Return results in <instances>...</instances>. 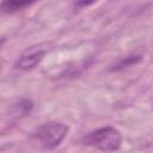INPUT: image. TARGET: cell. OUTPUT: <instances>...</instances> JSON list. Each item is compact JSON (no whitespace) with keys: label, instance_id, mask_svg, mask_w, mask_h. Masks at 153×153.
Wrapping results in <instances>:
<instances>
[{"label":"cell","instance_id":"obj_1","mask_svg":"<svg viewBox=\"0 0 153 153\" xmlns=\"http://www.w3.org/2000/svg\"><path fill=\"white\" fill-rule=\"evenodd\" d=\"M81 141L86 146H91L104 152H114L121 148L123 137L117 128L105 126L87 133Z\"/></svg>","mask_w":153,"mask_h":153},{"label":"cell","instance_id":"obj_2","mask_svg":"<svg viewBox=\"0 0 153 153\" xmlns=\"http://www.w3.org/2000/svg\"><path fill=\"white\" fill-rule=\"evenodd\" d=\"M69 128L62 122H48L36 128L32 140L43 149H54L63 141Z\"/></svg>","mask_w":153,"mask_h":153},{"label":"cell","instance_id":"obj_3","mask_svg":"<svg viewBox=\"0 0 153 153\" xmlns=\"http://www.w3.org/2000/svg\"><path fill=\"white\" fill-rule=\"evenodd\" d=\"M45 53H47V49L45 48H42V45L31 47V48L26 49L20 55V57L17 60L14 67L17 69H20V71H30V69H33L37 65L41 63V61L43 60Z\"/></svg>","mask_w":153,"mask_h":153},{"label":"cell","instance_id":"obj_4","mask_svg":"<svg viewBox=\"0 0 153 153\" xmlns=\"http://www.w3.org/2000/svg\"><path fill=\"white\" fill-rule=\"evenodd\" d=\"M33 1H23V0H11V1H4L1 2V10L5 13H13L24 10L25 7L32 5Z\"/></svg>","mask_w":153,"mask_h":153},{"label":"cell","instance_id":"obj_5","mask_svg":"<svg viewBox=\"0 0 153 153\" xmlns=\"http://www.w3.org/2000/svg\"><path fill=\"white\" fill-rule=\"evenodd\" d=\"M141 61V55H128L126 57H122L118 61H116L112 67H111V71H122V69H126V68H129L131 67L133 65H136Z\"/></svg>","mask_w":153,"mask_h":153},{"label":"cell","instance_id":"obj_6","mask_svg":"<svg viewBox=\"0 0 153 153\" xmlns=\"http://www.w3.org/2000/svg\"><path fill=\"white\" fill-rule=\"evenodd\" d=\"M33 108V103L29 99H20L16 105H14V109H16V115H19V116H26L27 114L31 112Z\"/></svg>","mask_w":153,"mask_h":153}]
</instances>
